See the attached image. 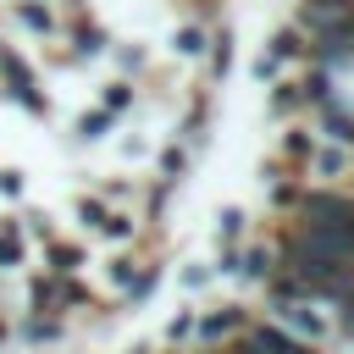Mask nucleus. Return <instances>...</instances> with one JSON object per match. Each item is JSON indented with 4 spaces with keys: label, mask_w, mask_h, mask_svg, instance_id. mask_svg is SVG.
I'll return each instance as SVG.
<instances>
[{
    "label": "nucleus",
    "mask_w": 354,
    "mask_h": 354,
    "mask_svg": "<svg viewBox=\"0 0 354 354\" xmlns=\"http://www.w3.org/2000/svg\"><path fill=\"white\" fill-rule=\"evenodd\" d=\"M22 260H28V249H22V227L6 216V221H0V271H17Z\"/></svg>",
    "instance_id": "0eeeda50"
},
{
    "label": "nucleus",
    "mask_w": 354,
    "mask_h": 354,
    "mask_svg": "<svg viewBox=\"0 0 354 354\" xmlns=\"http://www.w3.org/2000/svg\"><path fill=\"white\" fill-rule=\"evenodd\" d=\"M238 271H243V277H254V282L277 277V249H249V254H238Z\"/></svg>",
    "instance_id": "6e6552de"
},
{
    "label": "nucleus",
    "mask_w": 354,
    "mask_h": 354,
    "mask_svg": "<svg viewBox=\"0 0 354 354\" xmlns=\"http://www.w3.org/2000/svg\"><path fill=\"white\" fill-rule=\"evenodd\" d=\"M138 227H133V216H105L100 221V238H111V243H127Z\"/></svg>",
    "instance_id": "2eb2a0df"
},
{
    "label": "nucleus",
    "mask_w": 354,
    "mask_h": 354,
    "mask_svg": "<svg viewBox=\"0 0 354 354\" xmlns=\"http://www.w3.org/2000/svg\"><path fill=\"white\" fill-rule=\"evenodd\" d=\"M127 354H155V348H149V343H138V348H127Z\"/></svg>",
    "instance_id": "b1692460"
},
{
    "label": "nucleus",
    "mask_w": 354,
    "mask_h": 354,
    "mask_svg": "<svg viewBox=\"0 0 354 354\" xmlns=\"http://www.w3.org/2000/svg\"><path fill=\"white\" fill-rule=\"evenodd\" d=\"M205 44H210V33H205L199 22H183V28H171V50H177V55H199Z\"/></svg>",
    "instance_id": "1a4fd4ad"
},
{
    "label": "nucleus",
    "mask_w": 354,
    "mask_h": 354,
    "mask_svg": "<svg viewBox=\"0 0 354 354\" xmlns=\"http://www.w3.org/2000/svg\"><path fill=\"white\" fill-rule=\"evenodd\" d=\"M22 337H28V343H50V337H61V326H55L44 310H33V315H28V326H22Z\"/></svg>",
    "instance_id": "ddd939ff"
},
{
    "label": "nucleus",
    "mask_w": 354,
    "mask_h": 354,
    "mask_svg": "<svg viewBox=\"0 0 354 354\" xmlns=\"http://www.w3.org/2000/svg\"><path fill=\"white\" fill-rule=\"evenodd\" d=\"M194 315H199V310H177V315L166 321V337H171V343H183V337H194Z\"/></svg>",
    "instance_id": "a211bd4d"
},
{
    "label": "nucleus",
    "mask_w": 354,
    "mask_h": 354,
    "mask_svg": "<svg viewBox=\"0 0 354 354\" xmlns=\"http://www.w3.org/2000/svg\"><path fill=\"white\" fill-rule=\"evenodd\" d=\"M17 17H22V28H33V33H55V17H50V6L17 0Z\"/></svg>",
    "instance_id": "9b49d317"
},
{
    "label": "nucleus",
    "mask_w": 354,
    "mask_h": 354,
    "mask_svg": "<svg viewBox=\"0 0 354 354\" xmlns=\"http://www.w3.org/2000/svg\"><path fill=\"white\" fill-rule=\"evenodd\" d=\"M232 354H315V348L304 337H293L288 326H249Z\"/></svg>",
    "instance_id": "20e7f679"
},
{
    "label": "nucleus",
    "mask_w": 354,
    "mask_h": 354,
    "mask_svg": "<svg viewBox=\"0 0 354 354\" xmlns=\"http://www.w3.org/2000/svg\"><path fill=\"white\" fill-rule=\"evenodd\" d=\"M111 127V111H94V116H77V138H105Z\"/></svg>",
    "instance_id": "f3484780"
},
{
    "label": "nucleus",
    "mask_w": 354,
    "mask_h": 354,
    "mask_svg": "<svg viewBox=\"0 0 354 354\" xmlns=\"http://www.w3.org/2000/svg\"><path fill=\"white\" fill-rule=\"evenodd\" d=\"M337 326L354 337V288H343V293H337Z\"/></svg>",
    "instance_id": "412c9836"
},
{
    "label": "nucleus",
    "mask_w": 354,
    "mask_h": 354,
    "mask_svg": "<svg viewBox=\"0 0 354 354\" xmlns=\"http://www.w3.org/2000/svg\"><path fill=\"white\" fill-rule=\"evenodd\" d=\"M293 105H304V94H299V83H277V100H271V111L282 116V111H293Z\"/></svg>",
    "instance_id": "aec40b11"
},
{
    "label": "nucleus",
    "mask_w": 354,
    "mask_h": 354,
    "mask_svg": "<svg viewBox=\"0 0 354 354\" xmlns=\"http://www.w3.org/2000/svg\"><path fill=\"white\" fill-rule=\"evenodd\" d=\"M6 337H11V332H6V321H0V343H6Z\"/></svg>",
    "instance_id": "393cba45"
},
{
    "label": "nucleus",
    "mask_w": 354,
    "mask_h": 354,
    "mask_svg": "<svg viewBox=\"0 0 354 354\" xmlns=\"http://www.w3.org/2000/svg\"><path fill=\"white\" fill-rule=\"evenodd\" d=\"M238 326H243V304H221V310L194 315V337H199V343H221V337H232Z\"/></svg>",
    "instance_id": "39448f33"
},
{
    "label": "nucleus",
    "mask_w": 354,
    "mask_h": 354,
    "mask_svg": "<svg viewBox=\"0 0 354 354\" xmlns=\"http://www.w3.org/2000/svg\"><path fill=\"white\" fill-rule=\"evenodd\" d=\"M354 171V149L348 144H321L315 138V149L304 155V183L315 177V183H337V177H348Z\"/></svg>",
    "instance_id": "f257e3e1"
},
{
    "label": "nucleus",
    "mask_w": 354,
    "mask_h": 354,
    "mask_svg": "<svg viewBox=\"0 0 354 354\" xmlns=\"http://www.w3.org/2000/svg\"><path fill=\"white\" fill-rule=\"evenodd\" d=\"M0 72H6V94L17 100V105H28V111H44V100H39V83H33V66L11 50V44H0Z\"/></svg>",
    "instance_id": "f03ea898"
},
{
    "label": "nucleus",
    "mask_w": 354,
    "mask_h": 354,
    "mask_svg": "<svg viewBox=\"0 0 354 354\" xmlns=\"http://www.w3.org/2000/svg\"><path fill=\"white\" fill-rule=\"evenodd\" d=\"M315 149V133L310 127H288V138H282V160H293V166H304V155Z\"/></svg>",
    "instance_id": "9d476101"
},
{
    "label": "nucleus",
    "mask_w": 354,
    "mask_h": 354,
    "mask_svg": "<svg viewBox=\"0 0 354 354\" xmlns=\"http://www.w3.org/2000/svg\"><path fill=\"white\" fill-rule=\"evenodd\" d=\"M111 210H105V199H77V227H88V232H100V221H105Z\"/></svg>",
    "instance_id": "4468645a"
},
{
    "label": "nucleus",
    "mask_w": 354,
    "mask_h": 354,
    "mask_svg": "<svg viewBox=\"0 0 354 354\" xmlns=\"http://www.w3.org/2000/svg\"><path fill=\"white\" fill-rule=\"evenodd\" d=\"M238 232H243V210H238V205H227V210L216 216V238H227V243H232Z\"/></svg>",
    "instance_id": "dca6fc26"
},
{
    "label": "nucleus",
    "mask_w": 354,
    "mask_h": 354,
    "mask_svg": "<svg viewBox=\"0 0 354 354\" xmlns=\"http://www.w3.org/2000/svg\"><path fill=\"white\" fill-rule=\"evenodd\" d=\"M83 266V249L77 243H55V238H44V271L50 277H72Z\"/></svg>",
    "instance_id": "423d86ee"
},
{
    "label": "nucleus",
    "mask_w": 354,
    "mask_h": 354,
    "mask_svg": "<svg viewBox=\"0 0 354 354\" xmlns=\"http://www.w3.org/2000/svg\"><path fill=\"white\" fill-rule=\"evenodd\" d=\"M127 105H133V88H127V83H105V111L116 116V111H127Z\"/></svg>",
    "instance_id": "6ab92c4d"
},
{
    "label": "nucleus",
    "mask_w": 354,
    "mask_h": 354,
    "mask_svg": "<svg viewBox=\"0 0 354 354\" xmlns=\"http://www.w3.org/2000/svg\"><path fill=\"white\" fill-rule=\"evenodd\" d=\"M299 216L304 221H354V199L321 183V188H304L299 194Z\"/></svg>",
    "instance_id": "7ed1b4c3"
},
{
    "label": "nucleus",
    "mask_w": 354,
    "mask_h": 354,
    "mask_svg": "<svg viewBox=\"0 0 354 354\" xmlns=\"http://www.w3.org/2000/svg\"><path fill=\"white\" fill-rule=\"evenodd\" d=\"M28 232H33V238H55V227H50V216H28Z\"/></svg>",
    "instance_id": "5701e85b"
},
{
    "label": "nucleus",
    "mask_w": 354,
    "mask_h": 354,
    "mask_svg": "<svg viewBox=\"0 0 354 354\" xmlns=\"http://www.w3.org/2000/svg\"><path fill=\"white\" fill-rule=\"evenodd\" d=\"M72 50H77V55H100V50H105V28H100V22H83V28L72 33Z\"/></svg>",
    "instance_id": "f8f14e48"
},
{
    "label": "nucleus",
    "mask_w": 354,
    "mask_h": 354,
    "mask_svg": "<svg viewBox=\"0 0 354 354\" xmlns=\"http://www.w3.org/2000/svg\"><path fill=\"white\" fill-rule=\"evenodd\" d=\"M155 277H160V271H155V266H144V277H138V282H127V299H144V293L155 288Z\"/></svg>",
    "instance_id": "4be33fe9"
}]
</instances>
